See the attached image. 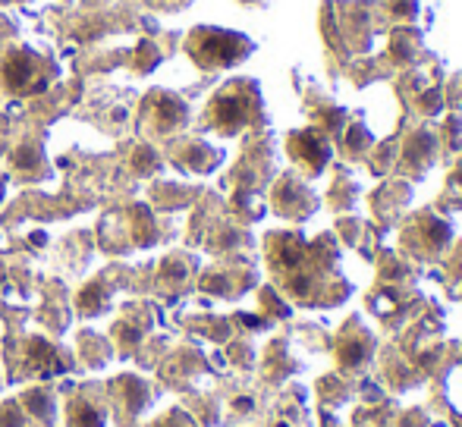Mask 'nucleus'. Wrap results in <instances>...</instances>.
Instances as JSON below:
<instances>
[{"label":"nucleus","mask_w":462,"mask_h":427,"mask_svg":"<svg viewBox=\"0 0 462 427\" xmlns=\"http://www.w3.org/2000/svg\"><path fill=\"white\" fill-rule=\"evenodd\" d=\"M139 53H142V57H139V70H151L154 63H158V47H151L148 42H142V47H139Z\"/></svg>","instance_id":"obj_22"},{"label":"nucleus","mask_w":462,"mask_h":427,"mask_svg":"<svg viewBox=\"0 0 462 427\" xmlns=\"http://www.w3.org/2000/svg\"><path fill=\"white\" fill-rule=\"evenodd\" d=\"M390 13L397 19H412L418 16V0H390Z\"/></svg>","instance_id":"obj_21"},{"label":"nucleus","mask_w":462,"mask_h":427,"mask_svg":"<svg viewBox=\"0 0 462 427\" xmlns=\"http://www.w3.org/2000/svg\"><path fill=\"white\" fill-rule=\"evenodd\" d=\"M189 120V107H186L183 98L170 91H151L142 104V126L145 132H154V135H170L177 129L186 126Z\"/></svg>","instance_id":"obj_4"},{"label":"nucleus","mask_w":462,"mask_h":427,"mask_svg":"<svg viewBox=\"0 0 462 427\" xmlns=\"http://www.w3.org/2000/svg\"><path fill=\"white\" fill-rule=\"evenodd\" d=\"M374 355V336L352 317L337 340V364L340 371H359Z\"/></svg>","instance_id":"obj_8"},{"label":"nucleus","mask_w":462,"mask_h":427,"mask_svg":"<svg viewBox=\"0 0 462 427\" xmlns=\"http://www.w3.org/2000/svg\"><path fill=\"white\" fill-rule=\"evenodd\" d=\"M158 167H160V160H158V154H154L148 145L136 148V154H132V170H136V173H154Z\"/></svg>","instance_id":"obj_19"},{"label":"nucleus","mask_w":462,"mask_h":427,"mask_svg":"<svg viewBox=\"0 0 462 427\" xmlns=\"http://www.w3.org/2000/svg\"><path fill=\"white\" fill-rule=\"evenodd\" d=\"M66 421L70 427H104L107 424V412L95 402L91 396H72L66 405Z\"/></svg>","instance_id":"obj_12"},{"label":"nucleus","mask_w":462,"mask_h":427,"mask_svg":"<svg viewBox=\"0 0 462 427\" xmlns=\"http://www.w3.org/2000/svg\"><path fill=\"white\" fill-rule=\"evenodd\" d=\"M4 186H6V179H4V176H0V198H4Z\"/></svg>","instance_id":"obj_26"},{"label":"nucleus","mask_w":462,"mask_h":427,"mask_svg":"<svg viewBox=\"0 0 462 427\" xmlns=\"http://www.w3.org/2000/svg\"><path fill=\"white\" fill-rule=\"evenodd\" d=\"M23 424H25V415L19 412L16 402L0 405V427H23Z\"/></svg>","instance_id":"obj_20"},{"label":"nucleus","mask_w":462,"mask_h":427,"mask_svg":"<svg viewBox=\"0 0 462 427\" xmlns=\"http://www.w3.org/2000/svg\"><path fill=\"white\" fill-rule=\"evenodd\" d=\"M403 239H406V246H409V252L421 255V257H434V255H440L447 246H450L453 229H450V223H447L444 217L425 211L406 227Z\"/></svg>","instance_id":"obj_5"},{"label":"nucleus","mask_w":462,"mask_h":427,"mask_svg":"<svg viewBox=\"0 0 462 427\" xmlns=\"http://www.w3.org/2000/svg\"><path fill=\"white\" fill-rule=\"evenodd\" d=\"M177 160L192 173H207V170H214V164L220 160V151L202 145V141H186L177 151Z\"/></svg>","instance_id":"obj_13"},{"label":"nucleus","mask_w":462,"mask_h":427,"mask_svg":"<svg viewBox=\"0 0 462 427\" xmlns=\"http://www.w3.org/2000/svg\"><path fill=\"white\" fill-rule=\"evenodd\" d=\"M233 409H236V412H252V409H255V399H252V396L233 399Z\"/></svg>","instance_id":"obj_24"},{"label":"nucleus","mask_w":462,"mask_h":427,"mask_svg":"<svg viewBox=\"0 0 462 427\" xmlns=\"http://www.w3.org/2000/svg\"><path fill=\"white\" fill-rule=\"evenodd\" d=\"M252 51H255L252 38L230 29H214V25H198L186 38V53L202 70H230V66L243 63Z\"/></svg>","instance_id":"obj_2"},{"label":"nucleus","mask_w":462,"mask_h":427,"mask_svg":"<svg viewBox=\"0 0 462 427\" xmlns=\"http://www.w3.org/2000/svg\"><path fill=\"white\" fill-rule=\"evenodd\" d=\"M104 299H107L104 286H101V283H91L89 289H82V293H79L76 305H79V311H85V314H95V311L104 305Z\"/></svg>","instance_id":"obj_17"},{"label":"nucleus","mask_w":462,"mask_h":427,"mask_svg":"<svg viewBox=\"0 0 462 427\" xmlns=\"http://www.w3.org/2000/svg\"><path fill=\"white\" fill-rule=\"evenodd\" d=\"M267 261L280 276L290 270L305 267L308 261V242L299 233H274L267 236Z\"/></svg>","instance_id":"obj_9"},{"label":"nucleus","mask_w":462,"mask_h":427,"mask_svg":"<svg viewBox=\"0 0 462 427\" xmlns=\"http://www.w3.org/2000/svg\"><path fill=\"white\" fill-rule=\"evenodd\" d=\"M453 189H459V195H462V170L453 173Z\"/></svg>","instance_id":"obj_25"},{"label":"nucleus","mask_w":462,"mask_h":427,"mask_svg":"<svg viewBox=\"0 0 462 427\" xmlns=\"http://www.w3.org/2000/svg\"><path fill=\"white\" fill-rule=\"evenodd\" d=\"M51 82V63L29 47H13L0 57V85L10 94H38Z\"/></svg>","instance_id":"obj_3"},{"label":"nucleus","mask_w":462,"mask_h":427,"mask_svg":"<svg viewBox=\"0 0 462 427\" xmlns=\"http://www.w3.org/2000/svg\"><path fill=\"white\" fill-rule=\"evenodd\" d=\"M158 427H195V424H192V421H189V418H186V415H179V412H177V415L164 418V421H160Z\"/></svg>","instance_id":"obj_23"},{"label":"nucleus","mask_w":462,"mask_h":427,"mask_svg":"<svg viewBox=\"0 0 462 427\" xmlns=\"http://www.w3.org/2000/svg\"><path fill=\"white\" fill-rule=\"evenodd\" d=\"M271 201H274V211L283 217H293V220H305V217L318 208L312 189H308L302 179H296L293 173H286L283 179L274 186Z\"/></svg>","instance_id":"obj_7"},{"label":"nucleus","mask_w":462,"mask_h":427,"mask_svg":"<svg viewBox=\"0 0 462 427\" xmlns=\"http://www.w3.org/2000/svg\"><path fill=\"white\" fill-rule=\"evenodd\" d=\"M13 164H16L19 170H38V167H41V148L23 145L16 154H13Z\"/></svg>","instance_id":"obj_18"},{"label":"nucleus","mask_w":462,"mask_h":427,"mask_svg":"<svg viewBox=\"0 0 462 427\" xmlns=\"http://www.w3.org/2000/svg\"><path fill=\"white\" fill-rule=\"evenodd\" d=\"M25 362H29V368L35 371L38 377H53V374H63L66 371V362L60 358V352L53 349L48 340H41V336H32V340L25 343Z\"/></svg>","instance_id":"obj_10"},{"label":"nucleus","mask_w":462,"mask_h":427,"mask_svg":"<svg viewBox=\"0 0 462 427\" xmlns=\"http://www.w3.org/2000/svg\"><path fill=\"white\" fill-rule=\"evenodd\" d=\"M243 4H249V0H243Z\"/></svg>","instance_id":"obj_28"},{"label":"nucleus","mask_w":462,"mask_h":427,"mask_svg":"<svg viewBox=\"0 0 462 427\" xmlns=\"http://www.w3.org/2000/svg\"><path fill=\"white\" fill-rule=\"evenodd\" d=\"M286 148H290V158L296 160V164H302L308 173H321L331 164V139H327V132H321L318 126L290 132Z\"/></svg>","instance_id":"obj_6"},{"label":"nucleus","mask_w":462,"mask_h":427,"mask_svg":"<svg viewBox=\"0 0 462 427\" xmlns=\"http://www.w3.org/2000/svg\"><path fill=\"white\" fill-rule=\"evenodd\" d=\"M274 427H290V424H286V421H277V424H274Z\"/></svg>","instance_id":"obj_27"},{"label":"nucleus","mask_w":462,"mask_h":427,"mask_svg":"<svg viewBox=\"0 0 462 427\" xmlns=\"http://www.w3.org/2000/svg\"><path fill=\"white\" fill-rule=\"evenodd\" d=\"M434 154H437V139H434V132L418 129V132L409 135V141H406V148H403V164L412 167L415 173H421L434 164Z\"/></svg>","instance_id":"obj_11"},{"label":"nucleus","mask_w":462,"mask_h":427,"mask_svg":"<svg viewBox=\"0 0 462 427\" xmlns=\"http://www.w3.org/2000/svg\"><path fill=\"white\" fill-rule=\"evenodd\" d=\"M340 145H343L346 154L359 158V154H365L368 148H371V132L365 129L361 120H352V123L343 126V132H340Z\"/></svg>","instance_id":"obj_15"},{"label":"nucleus","mask_w":462,"mask_h":427,"mask_svg":"<svg viewBox=\"0 0 462 427\" xmlns=\"http://www.w3.org/2000/svg\"><path fill=\"white\" fill-rule=\"evenodd\" d=\"M23 409L29 412V418H38V421H51L53 418V396L41 386H32V390L23 393Z\"/></svg>","instance_id":"obj_14"},{"label":"nucleus","mask_w":462,"mask_h":427,"mask_svg":"<svg viewBox=\"0 0 462 427\" xmlns=\"http://www.w3.org/2000/svg\"><path fill=\"white\" fill-rule=\"evenodd\" d=\"M207 126L224 135H236L245 126L261 123V91L252 79H233L207 104Z\"/></svg>","instance_id":"obj_1"},{"label":"nucleus","mask_w":462,"mask_h":427,"mask_svg":"<svg viewBox=\"0 0 462 427\" xmlns=\"http://www.w3.org/2000/svg\"><path fill=\"white\" fill-rule=\"evenodd\" d=\"M418 53V42H415L412 32L406 29H397L390 38V57L397 60V63H409V60Z\"/></svg>","instance_id":"obj_16"}]
</instances>
